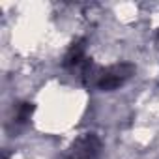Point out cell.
<instances>
[{
    "instance_id": "cell-3",
    "label": "cell",
    "mask_w": 159,
    "mask_h": 159,
    "mask_svg": "<svg viewBox=\"0 0 159 159\" xmlns=\"http://www.w3.org/2000/svg\"><path fill=\"white\" fill-rule=\"evenodd\" d=\"M32 111H34L32 103H23V105L19 107V112H17V120H19V122H26V120L30 118Z\"/></svg>"
},
{
    "instance_id": "cell-1",
    "label": "cell",
    "mask_w": 159,
    "mask_h": 159,
    "mask_svg": "<svg viewBox=\"0 0 159 159\" xmlns=\"http://www.w3.org/2000/svg\"><path fill=\"white\" fill-rule=\"evenodd\" d=\"M135 67L131 64H114L109 67L96 66L90 60H84L81 64V79L83 83L90 88H99V90H116L122 86L125 81H129Z\"/></svg>"
},
{
    "instance_id": "cell-2",
    "label": "cell",
    "mask_w": 159,
    "mask_h": 159,
    "mask_svg": "<svg viewBox=\"0 0 159 159\" xmlns=\"http://www.w3.org/2000/svg\"><path fill=\"white\" fill-rule=\"evenodd\" d=\"M66 159H101V140L96 133L81 135L67 150Z\"/></svg>"
}]
</instances>
